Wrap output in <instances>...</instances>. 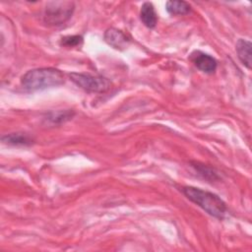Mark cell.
<instances>
[{"mask_svg":"<svg viewBox=\"0 0 252 252\" xmlns=\"http://www.w3.org/2000/svg\"><path fill=\"white\" fill-rule=\"evenodd\" d=\"M64 74L55 68H36L23 75L21 84L28 92H35L46 88L57 87L64 83Z\"/></svg>","mask_w":252,"mask_h":252,"instance_id":"1","label":"cell"},{"mask_svg":"<svg viewBox=\"0 0 252 252\" xmlns=\"http://www.w3.org/2000/svg\"><path fill=\"white\" fill-rule=\"evenodd\" d=\"M181 191L191 202L198 205L209 215L220 220L224 218L227 210L226 205L218 195L193 186H184Z\"/></svg>","mask_w":252,"mask_h":252,"instance_id":"2","label":"cell"},{"mask_svg":"<svg viewBox=\"0 0 252 252\" xmlns=\"http://www.w3.org/2000/svg\"><path fill=\"white\" fill-rule=\"evenodd\" d=\"M74 10L72 1H51L45 5L42 19L48 26H61L71 18Z\"/></svg>","mask_w":252,"mask_h":252,"instance_id":"3","label":"cell"},{"mask_svg":"<svg viewBox=\"0 0 252 252\" xmlns=\"http://www.w3.org/2000/svg\"><path fill=\"white\" fill-rule=\"evenodd\" d=\"M70 80L79 88L91 93H105L111 88L110 81L99 75H93L90 73H70Z\"/></svg>","mask_w":252,"mask_h":252,"instance_id":"4","label":"cell"},{"mask_svg":"<svg viewBox=\"0 0 252 252\" xmlns=\"http://www.w3.org/2000/svg\"><path fill=\"white\" fill-rule=\"evenodd\" d=\"M103 38L108 45L120 50L126 48L131 41V38L126 33L115 28L107 29L103 34Z\"/></svg>","mask_w":252,"mask_h":252,"instance_id":"5","label":"cell"},{"mask_svg":"<svg viewBox=\"0 0 252 252\" xmlns=\"http://www.w3.org/2000/svg\"><path fill=\"white\" fill-rule=\"evenodd\" d=\"M190 59L200 71L207 74L214 73L218 66L217 60L213 56L202 51H194L191 54Z\"/></svg>","mask_w":252,"mask_h":252,"instance_id":"6","label":"cell"},{"mask_svg":"<svg viewBox=\"0 0 252 252\" xmlns=\"http://www.w3.org/2000/svg\"><path fill=\"white\" fill-rule=\"evenodd\" d=\"M251 42L243 38H239L235 45V50L239 60L248 69H251Z\"/></svg>","mask_w":252,"mask_h":252,"instance_id":"7","label":"cell"},{"mask_svg":"<svg viewBox=\"0 0 252 252\" xmlns=\"http://www.w3.org/2000/svg\"><path fill=\"white\" fill-rule=\"evenodd\" d=\"M140 18L143 24L149 28V29H154L157 25L158 22V17L157 13L155 11V7L151 2H145L140 11Z\"/></svg>","mask_w":252,"mask_h":252,"instance_id":"8","label":"cell"},{"mask_svg":"<svg viewBox=\"0 0 252 252\" xmlns=\"http://www.w3.org/2000/svg\"><path fill=\"white\" fill-rule=\"evenodd\" d=\"M2 141L9 145L28 146L32 143V139L25 133H11L2 137Z\"/></svg>","mask_w":252,"mask_h":252,"instance_id":"9","label":"cell"},{"mask_svg":"<svg viewBox=\"0 0 252 252\" xmlns=\"http://www.w3.org/2000/svg\"><path fill=\"white\" fill-rule=\"evenodd\" d=\"M165 9L170 15H186L190 12L191 6L185 1H167Z\"/></svg>","mask_w":252,"mask_h":252,"instance_id":"10","label":"cell"},{"mask_svg":"<svg viewBox=\"0 0 252 252\" xmlns=\"http://www.w3.org/2000/svg\"><path fill=\"white\" fill-rule=\"evenodd\" d=\"M192 166L195 168V170L203 178H205L207 180L215 181V180L219 179L218 173L215 171V169L210 167V166H208V165H206V164H203V163H200V162H193Z\"/></svg>","mask_w":252,"mask_h":252,"instance_id":"11","label":"cell"},{"mask_svg":"<svg viewBox=\"0 0 252 252\" xmlns=\"http://www.w3.org/2000/svg\"><path fill=\"white\" fill-rule=\"evenodd\" d=\"M74 114H75V112L70 109L59 110V111H55V112H50L47 115V119L53 124H61V123H64V122L72 119Z\"/></svg>","mask_w":252,"mask_h":252,"instance_id":"12","label":"cell"},{"mask_svg":"<svg viewBox=\"0 0 252 252\" xmlns=\"http://www.w3.org/2000/svg\"><path fill=\"white\" fill-rule=\"evenodd\" d=\"M61 45L67 47H74L83 43V37L81 35H67L61 38Z\"/></svg>","mask_w":252,"mask_h":252,"instance_id":"13","label":"cell"}]
</instances>
